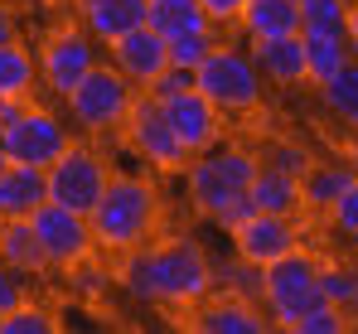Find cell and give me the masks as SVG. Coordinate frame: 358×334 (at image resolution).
<instances>
[{
    "label": "cell",
    "mask_w": 358,
    "mask_h": 334,
    "mask_svg": "<svg viewBox=\"0 0 358 334\" xmlns=\"http://www.w3.org/2000/svg\"><path fill=\"white\" fill-rule=\"evenodd\" d=\"M5 39H15V10L0 0V44H5Z\"/></svg>",
    "instance_id": "obj_36"
},
{
    "label": "cell",
    "mask_w": 358,
    "mask_h": 334,
    "mask_svg": "<svg viewBox=\"0 0 358 334\" xmlns=\"http://www.w3.org/2000/svg\"><path fill=\"white\" fill-rule=\"evenodd\" d=\"M0 267L10 277H39L49 267L29 218H5V228H0Z\"/></svg>",
    "instance_id": "obj_20"
},
{
    "label": "cell",
    "mask_w": 358,
    "mask_h": 334,
    "mask_svg": "<svg viewBox=\"0 0 358 334\" xmlns=\"http://www.w3.org/2000/svg\"><path fill=\"white\" fill-rule=\"evenodd\" d=\"M247 199H252L257 214H286V218H296L300 214V174H286V169L257 160V174H252Z\"/></svg>",
    "instance_id": "obj_19"
},
{
    "label": "cell",
    "mask_w": 358,
    "mask_h": 334,
    "mask_svg": "<svg viewBox=\"0 0 358 334\" xmlns=\"http://www.w3.org/2000/svg\"><path fill=\"white\" fill-rule=\"evenodd\" d=\"M320 295L349 315V300H354V267H320Z\"/></svg>",
    "instance_id": "obj_30"
},
{
    "label": "cell",
    "mask_w": 358,
    "mask_h": 334,
    "mask_svg": "<svg viewBox=\"0 0 358 334\" xmlns=\"http://www.w3.org/2000/svg\"><path fill=\"white\" fill-rule=\"evenodd\" d=\"M145 25L165 39L175 34H194V29H218L208 25V15L199 10V0H145Z\"/></svg>",
    "instance_id": "obj_24"
},
{
    "label": "cell",
    "mask_w": 358,
    "mask_h": 334,
    "mask_svg": "<svg viewBox=\"0 0 358 334\" xmlns=\"http://www.w3.org/2000/svg\"><path fill=\"white\" fill-rule=\"evenodd\" d=\"M126 286L141 300H160L175 310H194L213 291V262L194 237H170L160 247H136L126 252Z\"/></svg>",
    "instance_id": "obj_1"
},
{
    "label": "cell",
    "mask_w": 358,
    "mask_h": 334,
    "mask_svg": "<svg viewBox=\"0 0 358 334\" xmlns=\"http://www.w3.org/2000/svg\"><path fill=\"white\" fill-rule=\"evenodd\" d=\"M266 165L286 169V174H305L310 155H305V146H291V141H271V146H266Z\"/></svg>",
    "instance_id": "obj_32"
},
{
    "label": "cell",
    "mask_w": 358,
    "mask_h": 334,
    "mask_svg": "<svg viewBox=\"0 0 358 334\" xmlns=\"http://www.w3.org/2000/svg\"><path fill=\"white\" fill-rule=\"evenodd\" d=\"M24 102H29V97H0V126H10V121L24 111Z\"/></svg>",
    "instance_id": "obj_35"
},
{
    "label": "cell",
    "mask_w": 358,
    "mask_h": 334,
    "mask_svg": "<svg viewBox=\"0 0 358 334\" xmlns=\"http://www.w3.org/2000/svg\"><path fill=\"white\" fill-rule=\"evenodd\" d=\"M34 237H39V247H44V262L49 267H63V272H78L92 252H97V242H92V223L87 214H73V209H63V204H39L34 214Z\"/></svg>",
    "instance_id": "obj_8"
},
{
    "label": "cell",
    "mask_w": 358,
    "mask_h": 334,
    "mask_svg": "<svg viewBox=\"0 0 358 334\" xmlns=\"http://www.w3.org/2000/svg\"><path fill=\"white\" fill-rule=\"evenodd\" d=\"M155 102H160V111H165L170 131L179 136V146L189 151V160L203 155V151H213V146L223 141V111L213 107L194 83L179 88V92H170V97H155Z\"/></svg>",
    "instance_id": "obj_12"
},
{
    "label": "cell",
    "mask_w": 358,
    "mask_h": 334,
    "mask_svg": "<svg viewBox=\"0 0 358 334\" xmlns=\"http://www.w3.org/2000/svg\"><path fill=\"white\" fill-rule=\"evenodd\" d=\"M39 204H44V169L10 160L0 169V218H29Z\"/></svg>",
    "instance_id": "obj_21"
},
{
    "label": "cell",
    "mask_w": 358,
    "mask_h": 334,
    "mask_svg": "<svg viewBox=\"0 0 358 334\" xmlns=\"http://www.w3.org/2000/svg\"><path fill=\"white\" fill-rule=\"evenodd\" d=\"M305 49V83H329L349 63V20H300Z\"/></svg>",
    "instance_id": "obj_15"
},
{
    "label": "cell",
    "mask_w": 358,
    "mask_h": 334,
    "mask_svg": "<svg viewBox=\"0 0 358 334\" xmlns=\"http://www.w3.org/2000/svg\"><path fill=\"white\" fill-rule=\"evenodd\" d=\"M349 58L358 63V0L349 5Z\"/></svg>",
    "instance_id": "obj_37"
},
{
    "label": "cell",
    "mask_w": 358,
    "mask_h": 334,
    "mask_svg": "<svg viewBox=\"0 0 358 334\" xmlns=\"http://www.w3.org/2000/svg\"><path fill=\"white\" fill-rule=\"evenodd\" d=\"M87 223H92V242L102 252H136L150 242V232L160 223V194L141 174H112Z\"/></svg>",
    "instance_id": "obj_3"
},
{
    "label": "cell",
    "mask_w": 358,
    "mask_h": 334,
    "mask_svg": "<svg viewBox=\"0 0 358 334\" xmlns=\"http://www.w3.org/2000/svg\"><path fill=\"white\" fill-rule=\"evenodd\" d=\"M73 136H68V126H63L54 111L34 107V102H24V111L10 121V126H0V146H5V160H15V165H49V160H59V151L68 146Z\"/></svg>",
    "instance_id": "obj_9"
},
{
    "label": "cell",
    "mask_w": 358,
    "mask_h": 334,
    "mask_svg": "<svg viewBox=\"0 0 358 334\" xmlns=\"http://www.w3.org/2000/svg\"><path fill=\"white\" fill-rule=\"evenodd\" d=\"M170 44V68H184V73H194L208 49L218 44V29H194V34H175V39H165Z\"/></svg>",
    "instance_id": "obj_28"
},
{
    "label": "cell",
    "mask_w": 358,
    "mask_h": 334,
    "mask_svg": "<svg viewBox=\"0 0 358 334\" xmlns=\"http://www.w3.org/2000/svg\"><path fill=\"white\" fill-rule=\"evenodd\" d=\"M296 5H305V0H296Z\"/></svg>",
    "instance_id": "obj_40"
},
{
    "label": "cell",
    "mask_w": 358,
    "mask_h": 334,
    "mask_svg": "<svg viewBox=\"0 0 358 334\" xmlns=\"http://www.w3.org/2000/svg\"><path fill=\"white\" fill-rule=\"evenodd\" d=\"M5 165H10V160H5V146H0V169H5Z\"/></svg>",
    "instance_id": "obj_39"
},
{
    "label": "cell",
    "mask_w": 358,
    "mask_h": 334,
    "mask_svg": "<svg viewBox=\"0 0 358 334\" xmlns=\"http://www.w3.org/2000/svg\"><path fill=\"white\" fill-rule=\"evenodd\" d=\"M252 63L266 83H281V88H296L305 83V49H300V29L296 34H281V39H252Z\"/></svg>",
    "instance_id": "obj_17"
},
{
    "label": "cell",
    "mask_w": 358,
    "mask_h": 334,
    "mask_svg": "<svg viewBox=\"0 0 358 334\" xmlns=\"http://www.w3.org/2000/svg\"><path fill=\"white\" fill-rule=\"evenodd\" d=\"M0 228H5V218H0Z\"/></svg>",
    "instance_id": "obj_41"
},
{
    "label": "cell",
    "mask_w": 358,
    "mask_h": 334,
    "mask_svg": "<svg viewBox=\"0 0 358 334\" xmlns=\"http://www.w3.org/2000/svg\"><path fill=\"white\" fill-rule=\"evenodd\" d=\"M34 83H39V58L20 39H5L0 44V97H34Z\"/></svg>",
    "instance_id": "obj_25"
},
{
    "label": "cell",
    "mask_w": 358,
    "mask_h": 334,
    "mask_svg": "<svg viewBox=\"0 0 358 334\" xmlns=\"http://www.w3.org/2000/svg\"><path fill=\"white\" fill-rule=\"evenodd\" d=\"M107 179H112V169L102 165L97 151L68 141L59 151V160L44 165V199L73 209V214H92V204H97L102 189H107Z\"/></svg>",
    "instance_id": "obj_7"
},
{
    "label": "cell",
    "mask_w": 358,
    "mask_h": 334,
    "mask_svg": "<svg viewBox=\"0 0 358 334\" xmlns=\"http://www.w3.org/2000/svg\"><path fill=\"white\" fill-rule=\"evenodd\" d=\"M252 174H257V155L252 151H242V146H213V151H203V155H194L189 165H184V184H189V204L203 214V218H213L218 228H233L252 214V199H247V189H252Z\"/></svg>",
    "instance_id": "obj_2"
},
{
    "label": "cell",
    "mask_w": 358,
    "mask_h": 334,
    "mask_svg": "<svg viewBox=\"0 0 358 334\" xmlns=\"http://www.w3.org/2000/svg\"><path fill=\"white\" fill-rule=\"evenodd\" d=\"M73 5H78V0H73Z\"/></svg>",
    "instance_id": "obj_42"
},
{
    "label": "cell",
    "mask_w": 358,
    "mask_h": 334,
    "mask_svg": "<svg viewBox=\"0 0 358 334\" xmlns=\"http://www.w3.org/2000/svg\"><path fill=\"white\" fill-rule=\"evenodd\" d=\"M349 315L358 320V272H354V300H349Z\"/></svg>",
    "instance_id": "obj_38"
},
{
    "label": "cell",
    "mask_w": 358,
    "mask_h": 334,
    "mask_svg": "<svg viewBox=\"0 0 358 334\" xmlns=\"http://www.w3.org/2000/svg\"><path fill=\"white\" fill-rule=\"evenodd\" d=\"M189 325L199 334H266V315H262V305L257 300H238V295H218V300H199L194 305V315H189Z\"/></svg>",
    "instance_id": "obj_16"
},
{
    "label": "cell",
    "mask_w": 358,
    "mask_h": 334,
    "mask_svg": "<svg viewBox=\"0 0 358 334\" xmlns=\"http://www.w3.org/2000/svg\"><path fill=\"white\" fill-rule=\"evenodd\" d=\"M320 300H324L320 295V262L305 257L300 247L286 252L281 262L262 267V305H266V315H271L276 330H286L296 315H305Z\"/></svg>",
    "instance_id": "obj_6"
},
{
    "label": "cell",
    "mask_w": 358,
    "mask_h": 334,
    "mask_svg": "<svg viewBox=\"0 0 358 334\" xmlns=\"http://www.w3.org/2000/svg\"><path fill=\"white\" fill-rule=\"evenodd\" d=\"M233 232V257L242 262H252V267H271V262H281L286 252H296L300 247V228L296 218H286V214H247L242 223L228 228Z\"/></svg>",
    "instance_id": "obj_13"
},
{
    "label": "cell",
    "mask_w": 358,
    "mask_h": 334,
    "mask_svg": "<svg viewBox=\"0 0 358 334\" xmlns=\"http://www.w3.org/2000/svg\"><path fill=\"white\" fill-rule=\"evenodd\" d=\"M286 330H291V334H344V330H349V320H344V310H339V305L320 300V305H310L305 315H296Z\"/></svg>",
    "instance_id": "obj_29"
},
{
    "label": "cell",
    "mask_w": 358,
    "mask_h": 334,
    "mask_svg": "<svg viewBox=\"0 0 358 334\" xmlns=\"http://www.w3.org/2000/svg\"><path fill=\"white\" fill-rule=\"evenodd\" d=\"M20 295H24V291H20V277H10V272L0 267V315H5V310H10Z\"/></svg>",
    "instance_id": "obj_34"
},
{
    "label": "cell",
    "mask_w": 358,
    "mask_h": 334,
    "mask_svg": "<svg viewBox=\"0 0 358 334\" xmlns=\"http://www.w3.org/2000/svg\"><path fill=\"white\" fill-rule=\"evenodd\" d=\"M320 97H324V107L334 121H344L349 131H358V63L349 58L329 83H320Z\"/></svg>",
    "instance_id": "obj_26"
},
{
    "label": "cell",
    "mask_w": 358,
    "mask_h": 334,
    "mask_svg": "<svg viewBox=\"0 0 358 334\" xmlns=\"http://www.w3.org/2000/svg\"><path fill=\"white\" fill-rule=\"evenodd\" d=\"M238 25L247 39H281L300 29V5L296 0H247Z\"/></svg>",
    "instance_id": "obj_22"
},
{
    "label": "cell",
    "mask_w": 358,
    "mask_h": 334,
    "mask_svg": "<svg viewBox=\"0 0 358 334\" xmlns=\"http://www.w3.org/2000/svg\"><path fill=\"white\" fill-rule=\"evenodd\" d=\"M107 49H112V68H117L131 88H150V83L170 68V44H165V34H155L150 25L126 29Z\"/></svg>",
    "instance_id": "obj_14"
},
{
    "label": "cell",
    "mask_w": 358,
    "mask_h": 334,
    "mask_svg": "<svg viewBox=\"0 0 358 334\" xmlns=\"http://www.w3.org/2000/svg\"><path fill=\"white\" fill-rule=\"evenodd\" d=\"M131 102H136V88L121 78L112 63H92L87 78L63 97V107H68V116H73V126L92 131V136L117 131L121 121H126V111H131Z\"/></svg>",
    "instance_id": "obj_5"
},
{
    "label": "cell",
    "mask_w": 358,
    "mask_h": 334,
    "mask_svg": "<svg viewBox=\"0 0 358 334\" xmlns=\"http://www.w3.org/2000/svg\"><path fill=\"white\" fill-rule=\"evenodd\" d=\"M194 88L223 111V116H247V111L262 107V73L252 54L228 49V44H213L208 58L194 68Z\"/></svg>",
    "instance_id": "obj_4"
},
{
    "label": "cell",
    "mask_w": 358,
    "mask_h": 334,
    "mask_svg": "<svg viewBox=\"0 0 358 334\" xmlns=\"http://www.w3.org/2000/svg\"><path fill=\"white\" fill-rule=\"evenodd\" d=\"M121 126H126L131 151H136L145 165H155V169H184V165H189V151L179 146V136L170 131L165 111H160V102H155L150 92L131 102V111H126Z\"/></svg>",
    "instance_id": "obj_11"
},
{
    "label": "cell",
    "mask_w": 358,
    "mask_h": 334,
    "mask_svg": "<svg viewBox=\"0 0 358 334\" xmlns=\"http://www.w3.org/2000/svg\"><path fill=\"white\" fill-rule=\"evenodd\" d=\"M78 15L97 44H112L126 29L145 25V0H78Z\"/></svg>",
    "instance_id": "obj_18"
},
{
    "label": "cell",
    "mask_w": 358,
    "mask_h": 334,
    "mask_svg": "<svg viewBox=\"0 0 358 334\" xmlns=\"http://www.w3.org/2000/svg\"><path fill=\"white\" fill-rule=\"evenodd\" d=\"M92 63H97V39L87 29H78V25H63V29H54L44 39V49H39V83L54 97H68L87 78Z\"/></svg>",
    "instance_id": "obj_10"
},
{
    "label": "cell",
    "mask_w": 358,
    "mask_h": 334,
    "mask_svg": "<svg viewBox=\"0 0 358 334\" xmlns=\"http://www.w3.org/2000/svg\"><path fill=\"white\" fill-rule=\"evenodd\" d=\"M329 223L349 237V242H358V174L349 179V189L334 199V209H329Z\"/></svg>",
    "instance_id": "obj_31"
},
{
    "label": "cell",
    "mask_w": 358,
    "mask_h": 334,
    "mask_svg": "<svg viewBox=\"0 0 358 334\" xmlns=\"http://www.w3.org/2000/svg\"><path fill=\"white\" fill-rule=\"evenodd\" d=\"M59 330V320H54V310H44V305H29L24 295L0 315V334H54Z\"/></svg>",
    "instance_id": "obj_27"
},
{
    "label": "cell",
    "mask_w": 358,
    "mask_h": 334,
    "mask_svg": "<svg viewBox=\"0 0 358 334\" xmlns=\"http://www.w3.org/2000/svg\"><path fill=\"white\" fill-rule=\"evenodd\" d=\"M358 169L349 165H334V160H324V165H305V174H300V209L305 214H329L334 209V199L349 189V179H354Z\"/></svg>",
    "instance_id": "obj_23"
},
{
    "label": "cell",
    "mask_w": 358,
    "mask_h": 334,
    "mask_svg": "<svg viewBox=\"0 0 358 334\" xmlns=\"http://www.w3.org/2000/svg\"><path fill=\"white\" fill-rule=\"evenodd\" d=\"M247 0H199V10L208 15V25H238Z\"/></svg>",
    "instance_id": "obj_33"
}]
</instances>
